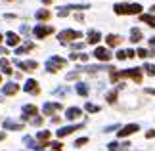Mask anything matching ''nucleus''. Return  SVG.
<instances>
[{
  "label": "nucleus",
  "mask_w": 155,
  "mask_h": 151,
  "mask_svg": "<svg viewBox=\"0 0 155 151\" xmlns=\"http://www.w3.org/2000/svg\"><path fill=\"white\" fill-rule=\"evenodd\" d=\"M109 78H111V82L119 80V78H132L134 82H140L142 80V69H138V67L127 69V71H115V69H113L111 75H109Z\"/></svg>",
  "instance_id": "1"
},
{
  "label": "nucleus",
  "mask_w": 155,
  "mask_h": 151,
  "mask_svg": "<svg viewBox=\"0 0 155 151\" xmlns=\"http://www.w3.org/2000/svg\"><path fill=\"white\" fill-rule=\"evenodd\" d=\"M113 11H115L117 15H140L142 11V6L140 4H115L113 6Z\"/></svg>",
  "instance_id": "2"
},
{
  "label": "nucleus",
  "mask_w": 155,
  "mask_h": 151,
  "mask_svg": "<svg viewBox=\"0 0 155 151\" xmlns=\"http://www.w3.org/2000/svg\"><path fill=\"white\" fill-rule=\"evenodd\" d=\"M65 65H67V59H63L59 56H52V57H48V61H46V71H48V73H58Z\"/></svg>",
  "instance_id": "3"
},
{
  "label": "nucleus",
  "mask_w": 155,
  "mask_h": 151,
  "mask_svg": "<svg viewBox=\"0 0 155 151\" xmlns=\"http://www.w3.org/2000/svg\"><path fill=\"white\" fill-rule=\"evenodd\" d=\"M81 37H82V33L73 31V29H67V31H61V33L58 34V40L61 42V44H67V42L77 40V38H81Z\"/></svg>",
  "instance_id": "4"
},
{
  "label": "nucleus",
  "mask_w": 155,
  "mask_h": 151,
  "mask_svg": "<svg viewBox=\"0 0 155 151\" xmlns=\"http://www.w3.org/2000/svg\"><path fill=\"white\" fill-rule=\"evenodd\" d=\"M33 33H35L37 38H44V37H48V34L54 33V27L52 25H37L33 29Z\"/></svg>",
  "instance_id": "5"
},
{
  "label": "nucleus",
  "mask_w": 155,
  "mask_h": 151,
  "mask_svg": "<svg viewBox=\"0 0 155 151\" xmlns=\"http://www.w3.org/2000/svg\"><path fill=\"white\" fill-rule=\"evenodd\" d=\"M94 57L98 59V61H109L111 59V52L107 50V48H102V46H96V50H94Z\"/></svg>",
  "instance_id": "6"
},
{
  "label": "nucleus",
  "mask_w": 155,
  "mask_h": 151,
  "mask_svg": "<svg viewBox=\"0 0 155 151\" xmlns=\"http://www.w3.org/2000/svg\"><path fill=\"white\" fill-rule=\"evenodd\" d=\"M81 128H82V124H69V126H61V128L56 132V136H58V138H65V136L73 134V132L81 130Z\"/></svg>",
  "instance_id": "7"
},
{
  "label": "nucleus",
  "mask_w": 155,
  "mask_h": 151,
  "mask_svg": "<svg viewBox=\"0 0 155 151\" xmlns=\"http://www.w3.org/2000/svg\"><path fill=\"white\" fill-rule=\"evenodd\" d=\"M140 126L138 124H127V126H121L119 128V138H127V136H132L134 132H138Z\"/></svg>",
  "instance_id": "8"
},
{
  "label": "nucleus",
  "mask_w": 155,
  "mask_h": 151,
  "mask_svg": "<svg viewBox=\"0 0 155 151\" xmlns=\"http://www.w3.org/2000/svg\"><path fill=\"white\" fill-rule=\"evenodd\" d=\"M17 67H19L21 71L31 73V71H37V69H38V63L33 61V59H29V61H17Z\"/></svg>",
  "instance_id": "9"
},
{
  "label": "nucleus",
  "mask_w": 155,
  "mask_h": 151,
  "mask_svg": "<svg viewBox=\"0 0 155 151\" xmlns=\"http://www.w3.org/2000/svg\"><path fill=\"white\" fill-rule=\"evenodd\" d=\"M86 38H88V40H86L88 44H98V42L102 40V33L96 31V29H90V31L86 33Z\"/></svg>",
  "instance_id": "10"
},
{
  "label": "nucleus",
  "mask_w": 155,
  "mask_h": 151,
  "mask_svg": "<svg viewBox=\"0 0 155 151\" xmlns=\"http://www.w3.org/2000/svg\"><path fill=\"white\" fill-rule=\"evenodd\" d=\"M52 138V132H48V130H40V132H37V140L42 143L40 147H48V140Z\"/></svg>",
  "instance_id": "11"
},
{
  "label": "nucleus",
  "mask_w": 155,
  "mask_h": 151,
  "mask_svg": "<svg viewBox=\"0 0 155 151\" xmlns=\"http://www.w3.org/2000/svg\"><path fill=\"white\" fill-rule=\"evenodd\" d=\"M23 90H25V92H31V94H38L40 92L38 82L35 80V78H29V80L25 82V86H23Z\"/></svg>",
  "instance_id": "12"
},
{
  "label": "nucleus",
  "mask_w": 155,
  "mask_h": 151,
  "mask_svg": "<svg viewBox=\"0 0 155 151\" xmlns=\"http://www.w3.org/2000/svg\"><path fill=\"white\" fill-rule=\"evenodd\" d=\"M59 109H61V103H58V101H54V103H50V101H48V103H46L44 105V115H48V117H50V115H54V113H56V111H59Z\"/></svg>",
  "instance_id": "13"
},
{
  "label": "nucleus",
  "mask_w": 155,
  "mask_h": 151,
  "mask_svg": "<svg viewBox=\"0 0 155 151\" xmlns=\"http://www.w3.org/2000/svg\"><path fill=\"white\" fill-rule=\"evenodd\" d=\"M65 117H67V120H75V119L82 117V111L79 109V107H69V109L65 111Z\"/></svg>",
  "instance_id": "14"
},
{
  "label": "nucleus",
  "mask_w": 155,
  "mask_h": 151,
  "mask_svg": "<svg viewBox=\"0 0 155 151\" xmlns=\"http://www.w3.org/2000/svg\"><path fill=\"white\" fill-rule=\"evenodd\" d=\"M21 42V37L15 33H6V44L8 46H17Z\"/></svg>",
  "instance_id": "15"
},
{
  "label": "nucleus",
  "mask_w": 155,
  "mask_h": 151,
  "mask_svg": "<svg viewBox=\"0 0 155 151\" xmlns=\"http://www.w3.org/2000/svg\"><path fill=\"white\" fill-rule=\"evenodd\" d=\"M21 113H23V117H37L38 109H37V105H25L21 109Z\"/></svg>",
  "instance_id": "16"
},
{
  "label": "nucleus",
  "mask_w": 155,
  "mask_h": 151,
  "mask_svg": "<svg viewBox=\"0 0 155 151\" xmlns=\"http://www.w3.org/2000/svg\"><path fill=\"white\" fill-rule=\"evenodd\" d=\"M142 38H144V34H142V31H140L138 27L130 29V42H140Z\"/></svg>",
  "instance_id": "17"
},
{
  "label": "nucleus",
  "mask_w": 155,
  "mask_h": 151,
  "mask_svg": "<svg viewBox=\"0 0 155 151\" xmlns=\"http://www.w3.org/2000/svg\"><path fill=\"white\" fill-rule=\"evenodd\" d=\"M17 90H19V86H17L15 82H10V84H6V86L2 88V94L4 96H12V94H15Z\"/></svg>",
  "instance_id": "18"
},
{
  "label": "nucleus",
  "mask_w": 155,
  "mask_h": 151,
  "mask_svg": "<svg viewBox=\"0 0 155 151\" xmlns=\"http://www.w3.org/2000/svg\"><path fill=\"white\" fill-rule=\"evenodd\" d=\"M140 19L146 23V25H150L155 29V15L153 14H140Z\"/></svg>",
  "instance_id": "19"
},
{
  "label": "nucleus",
  "mask_w": 155,
  "mask_h": 151,
  "mask_svg": "<svg viewBox=\"0 0 155 151\" xmlns=\"http://www.w3.org/2000/svg\"><path fill=\"white\" fill-rule=\"evenodd\" d=\"M123 38L119 37V34H107L105 37V42H107V46H119V42H121Z\"/></svg>",
  "instance_id": "20"
},
{
  "label": "nucleus",
  "mask_w": 155,
  "mask_h": 151,
  "mask_svg": "<svg viewBox=\"0 0 155 151\" xmlns=\"http://www.w3.org/2000/svg\"><path fill=\"white\" fill-rule=\"evenodd\" d=\"M50 10H37V14H35V17H37L38 21H46V19H50Z\"/></svg>",
  "instance_id": "21"
},
{
  "label": "nucleus",
  "mask_w": 155,
  "mask_h": 151,
  "mask_svg": "<svg viewBox=\"0 0 155 151\" xmlns=\"http://www.w3.org/2000/svg\"><path fill=\"white\" fill-rule=\"evenodd\" d=\"M102 69H105V71H113L111 67H105V65H88V67H86V73H96V71H102Z\"/></svg>",
  "instance_id": "22"
},
{
  "label": "nucleus",
  "mask_w": 155,
  "mask_h": 151,
  "mask_svg": "<svg viewBox=\"0 0 155 151\" xmlns=\"http://www.w3.org/2000/svg\"><path fill=\"white\" fill-rule=\"evenodd\" d=\"M4 128H6V130H21V128H23V124L12 123V120H4Z\"/></svg>",
  "instance_id": "23"
},
{
  "label": "nucleus",
  "mask_w": 155,
  "mask_h": 151,
  "mask_svg": "<svg viewBox=\"0 0 155 151\" xmlns=\"http://www.w3.org/2000/svg\"><path fill=\"white\" fill-rule=\"evenodd\" d=\"M33 48H35L33 42H27V44H23V46L17 48V56H21V54H25V52H29V50H33Z\"/></svg>",
  "instance_id": "24"
},
{
  "label": "nucleus",
  "mask_w": 155,
  "mask_h": 151,
  "mask_svg": "<svg viewBox=\"0 0 155 151\" xmlns=\"http://www.w3.org/2000/svg\"><path fill=\"white\" fill-rule=\"evenodd\" d=\"M77 94H79V96H88V86H86L84 82L77 84Z\"/></svg>",
  "instance_id": "25"
},
{
  "label": "nucleus",
  "mask_w": 155,
  "mask_h": 151,
  "mask_svg": "<svg viewBox=\"0 0 155 151\" xmlns=\"http://www.w3.org/2000/svg\"><path fill=\"white\" fill-rule=\"evenodd\" d=\"M142 71H146L150 77H155V65H151V63H144V69Z\"/></svg>",
  "instance_id": "26"
},
{
  "label": "nucleus",
  "mask_w": 155,
  "mask_h": 151,
  "mask_svg": "<svg viewBox=\"0 0 155 151\" xmlns=\"http://www.w3.org/2000/svg\"><path fill=\"white\" fill-rule=\"evenodd\" d=\"M84 109H86L88 113H98V111H100V107H98V105H94V103H86V105H84Z\"/></svg>",
  "instance_id": "27"
},
{
  "label": "nucleus",
  "mask_w": 155,
  "mask_h": 151,
  "mask_svg": "<svg viewBox=\"0 0 155 151\" xmlns=\"http://www.w3.org/2000/svg\"><path fill=\"white\" fill-rule=\"evenodd\" d=\"M48 146H50L54 151H61V149H63V143H61V142H52V143H48Z\"/></svg>",
  "instance_id": "28"
},
{
  "label": "nucleus",
  "mask_w": 155,
  "mask_h": 151,
  "mask_svg": "<svg viewBox=\"0 0 155 151\" xmlns=\"http://www.w3.org/2000/svg\"><path fill=\"white\" fill-rule=\"evenodd\" d=\"M117 101V92H109L107 94V103H115Z\"/></svg>",
  "instance_id": "29"
},
{
  "label": "nucleus",
  "mask_w": 155,
  "mask_h": 151,
  "mask_svg": "<svg viewBox=\"0 0 155 151\" xmlns=\"http://www.w3.org/2000/svg\"><path fill=\"white\" fill-rule=\"evenodd\" d=\"M136 54H138V56H140L142 59H144V57H150V52H147V50H146V48H140V50H138V52H136Z\"/></svg>",
  "instance_id": "30"
},
{
  "label": "nucleus",
  "mask_w": 155,
  "mask_h": 151,
  "mask_svg": "<svg viewBox=\"0 0 155 151\" xmlns=\"http://www.w3.org/2000/svg\"><path fill=\"white\" fill-rule=\"evenodd\" d=\"M86 142H88V138H79V140H75V147H81V146H84Z\"/></svg>",
  "instance_id": "31"
},
{
  "label": "nucleus",
  "mask_w": 155,
  "mask_h": 151,
  "mask_svg": "<svg viewBox=\"0 0 155 151\" xmlns=\"http://www.w3.org/2000/svg\"><path fill=\"white\" fill-rule=\"evenodd\" d=\"M2 71H4L6 75H12V73H14V71H12V67H10V63H8V61H6V63L2 65Z\"/></svg>",
  "instance_id": "32"
},
{
  "label": "nucleus",
  "mask_w": 155,
  "mask_h": 151,
  "mask_svg": "<svg viewBox=\"0 0 155 151\" xmlns=\"http://www.w3.org/2000/svg\"><path fill=\"white\" fill-rule=\"evenodd\" d=\"M117 59H121V61H123V59H127V50H119L117 52Z\"/></svg>",
  "instance_id": "33"
},
{
  "label": "nucleus",
  "mask_w": 155,
  "mask_h": 151,
  "mask_svg": "<svg viewBox=\"0 0 155 151\" xmlns=\"http://www.w3.org/2000/svg\"><path fill=\"white\" fill-rule=\"evenodd\" d=\"M150 46H151V52H150V56H153V54H155V37H153V38H150Z\"/></svg>",
  "instance_id": "34"
},
{
  "label": "nucleus",
  "mask_w": 155,
  "mask_h": 151,
  "mask_svg": "<svg viewBox=\"0 0 155 151\" xmlns=\"http://www.w3.org/2000/svg\"><path fill=\"white\" fill-rule=\"evenodd\" d=\"M117 128H121V126H119V124H113V126H107L104 132H113V130H117Z\"/></svg>",
  "instance_id": "35"
},
{
  "label": "nucleus",
  "mask_w": 155,
  "mask_h": 151,
  "mask_svg": "<svg viewBox=\"0 0 155 151\" xmlns=\"http://www.w3.org/2000/svg\"><path fill=\"white\" fill-rule=\"evenodd\" d=\"M146 138H155V128L147 130V132H146Z\"/></svg>",
  "instance_id": "36"
},
{
  "label": "nucleus",
  "mask_w": 155,
  "mask_h": 151,
  "mask_svg": "<svg viewBox=\"0 0 155 151\" xmlns=\"http://www.w3.org/2000/svg\"><path fill=\"white\" fill-rule=\"evenodd\" d=\"M33 124H35V126H40V124H42V119H40V117L33 119Z\"/></svg>",
  "instance_id": "37"
},
{
  "label": "nucleus",
  "mask_w": 155,
  "mask_h": 151,
  "mask_svg": "<svg viewBox=\"0 0 155 151\" xmlns=\"http://www.w3.org/2000/svg\"><path fill=\"white\" fill-rule=\"evenodd\" d=\"M79 77V71H75V73H71V75H67V80H71V78H77Z\"/></svg>",
  "instance_id": "38"
},
{
  "label": "nucleus",
  "mask_w": 155,
  "mask_h": 151,
  "mask_svg": "<svg viewBox=\"0 0 155 151\" xmlns=\"http://www.w3.org/2000/svg\"><path fill=\"white\" fill-rule=\"evenodd\" d=\"M79 59H81V61H86L88 56H86V54H79Z\"/></svg>",
  "instance_id": "39"
},
{
  "label": "nucleus",
  "mask_w": 155,
  "mask_h": 151,
  "mask_svg": "<svg viewBox=\"0 0 155 151\" xmlns=\"http://www.w3.org/2000/svg\"><path fill=\"white\" fill-rule=\"evenodd\" d=\"M127 57H134V50H127Z\"/></svg>",
  "instance_id": "40"
},
{
  "label": "nucleus",
  "mask_w": 155,
  "mask_h": 151,
  "mask_svg": "<svg viewBox=\"0 0 155 151\" xmlns=\"http://www.w3.org/2000/svg\"><path fill=\"white\" fill-rule=\"evenodd\" d=\"M146 92H147V94H153V96H155V90H153V88H146Z\"/></svg>",
  "instance_id": "41"
},
{
  "label": "nucleus",
  "mask_w": 155,
  "mask_h": 151,
  "mask_svg": "<svg viewBox=\"0 0 155 151\" xmlns=\"http://www.w3.org/2000/svg\"><path fill=\"white\" fill-rule=\"evenodd\" d=\"M0 54H6V56H8V50H6V48H2V46H0Z\"/></svg>",
  "instance_id": "42"
},
{
  "label": "nucleus",
  "mask_w": 155,
  "mask_h": 151,
  "mask_svg": "<svg viewBox=\"0 0 155 151\" xmlns=\"http://www.w3.org/2000/svg\"><path fill=\"white\" fill-rule=\"evenodd\" d=\"M4 138H6V134H2V132H0V140H4Z\"/></svg>",
  "instance_id": "43"
},
{
  "label": "nucleus",
  "mask_w": 155,
  "mask_h": 151,
  "mask_svg": "<svg viewBox=\"0 0 155 151\" xmlns=\"http://www.w3.org/2000/svg\"><path fill=\"white\" fill-rule=\"evenodd\" d=\"M42 2H44V4H52V0H42Z\"/></svg>",
  "instance_id": "44"
},
{
  "label": "nucleus",
  "mask_w": 155,
  "mask_h": 151,
  "mask_svg": "<svg viewBox=\"0 0 155 151\" xmlns=\"http://www.w3.org/2000/svg\"><path fill=\"white\" fill-rule=\"evenodd\" d=\"M2 40H4V34H2V33H0V42H2Z\"/></svg>",
  "instance_id": "45"
},
{
  "label": "nucleus",
  "mask_w": 155,
  "mask_h": 151,
  "mask_svg": "<svg viewBox=\"0 0 155 151\" xmlns=\"http://www.w3.org/2000/svg\"><path fill=\"white\" fill-rule=\"evenodd\" d=\"M151 10H153V11H155V6H151Z\"/></svg>",
  "instance_id": "46"
},
{
  "label": "nucleus",
  "mask_w": 155,
  "mask_h": 151,
  "mask_svg": "<svg viewBox=\"0 0 155 151\" xmlns=\"http://www.w3.org/2000/svg\"><path fill=\"white\" fill-rule=\"evenodd\" d=\"M0 82H2V75H0Z\"/></svg>",
  "instance_id": "47"
}]
</instances>
